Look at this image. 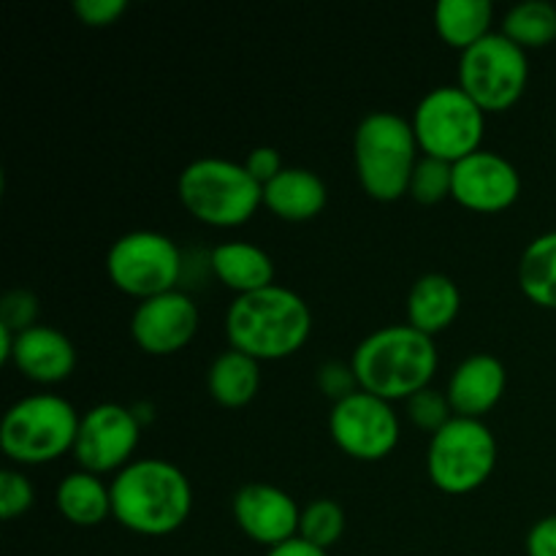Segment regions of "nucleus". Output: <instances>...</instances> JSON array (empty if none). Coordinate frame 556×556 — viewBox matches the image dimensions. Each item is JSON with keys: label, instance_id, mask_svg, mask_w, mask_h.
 Returning <instances> with one entry per match:
<instances>
[{"label": "nucleus", "instance_id": "1", "mask_svg": "<svg viewBox=\"0 0 556 556\" xmlns=\"http://www.w3.org/2000/svg\"><path fill=\"white\" fill-rule=\"evenodd\" d=\"M112 516L136 535H172L188 521L193 489L174 462L161 456L134 459L109 483Z\"/></svg>", "mask_w": 556, "mask_h": 556}, {"label": "nucleus", "instance_id": "2", "mask_svg": "<svg viewBox=\"0 0 556 556\" xmlns=\"http://www.w3.org/2000/svg\"><path fill=\"white\" fill-rule=\"evenodd\" d=\"M438 364L434 337L413 329L410 324L380 326L369 331L351 356L358 389L386 402L410 400L413 394L432 386Z\"/></svg>", "mask_w": 556, "mask_h": 556}, {"label": "nucleus", "instance_id": "3", "mask_svg": "<svg viewBox=\"0 0 556 556\" xmlns=\"http://www.w3.org/2000/svg\"><path fill=\"white\" fill-rule=\"evenodd\" d=\"M313 331V313L296 291L269 286L261 291L233 296L226 313V337L233 351L255 362H275L293 356Z\"/></svg>", "mask_w": 556, "mask_h": 556}, {"label": "nucleus", "instance_id": "4", "mask_svg": "<svg viewBox=\"0 0 556 556\" xmlns=\"http://www.w3.org/2000/svg\"><path fill=\"white\" fill-rule=\"evenodd\" d=\"M177 193L195 220L215 228H237L264 204V185L255 182L244 163L204 155L190 161L177 179Z\"/></svg>", "mask_w": 556, "mask_h": 556}, {"label": "nucleus", "instance_id": "5", "mask_svg": "<svg viewBox=\"0 0 556 556\" xmlns=\"http://www.w3.org/2000/svg\"><path fill=\"white\" fill-rule=\"evenodd\" d=\"M418 152L413 123L396 112H369L353 136L358 182L375 201H396L410 190Z\"/></svg>", "mask_w": 556, "mask_h": 556}, {"label": "nucleus", "instance_id": "6", "mask_svg": "<svg viewBox=\"0 0 556 556\" xmlns=\"http://www.w3.org/2000/svg\"><path fill=\"white\" fill-rule=\"evenodd\" d=\"M79 413L60 394L16 400L0 421V451L16 465H47L74 451Z\"/></svg>", "mask_w": 556, "mask_h": 556}, {"label": "nucleus", "instance_id": "7", "mask_svg": "<svg viewBox=\"0 0 556 556\" xmlns=\"http://www.w3.org/2000/svg\"><path fill=\"white\" fill-rule=\"evenodd\" d=\"M410 123L424 155L456 163L481 150L486 112L459 85H440L418 101Z\"/></svg>", "mask_w": 556, "mask_h": 556}, {"label": "nucleus", "instance_id": "8", "mask_svg": "<svg viewBox=\"0 0 556 556\" xmlns=\"http://www.w3.org/2000/svg\"><path fill=\"white\" fill-rule=\"evenodd\" d=\"M497 465V438L481 418L454 416L429 438V481L445 494H470Z\"/></svg>", "mask_w": 556, "mask_h": 556}, {"label": "nucleus", "instance_id": "9", "mask_svg": "<svg viewBox=\"0 0 556 556\" xmlns=\"http://www.w3.org/2000/svg\"><path fill=\"white\" fill-rule=\"evenodd\" d=\"M527 79V49L510 41L503 30L483 36L459 58V87L483 112H505L514 106L525 96Z\"/></svg>", "mask_w": 556, "mask_h": 556}, {"label": "nucleus", "instance_id": "10", "mask_svg": "<svg viewBox=\"0 0 556 556\" xmlns=\"http://www.w3.org/2000/svg\"><path fill=\"white\" fill-rule=\"evenodd\" d=\"M109 280L139 302L174 291L182 280V250L172 237L150 228L114 239L106 253Z\"/></svg>", "mask_w": 556, "mask_h": 556}, {"label": "nucleus", "instance_id": "11", "mask_svg": "<svg viewBox=\"0 0 556 556\" xmlns=\"http://www.w3.org/2000/svg\"><path fill=\"white\" fill-rule=\"evenodd\" d=\"M329 432L342 454L358 462H380L400 443V416L391 402L356 389L334 402Z\"/></svg>", "mask_w": 556, "mask_h": 556}, {"label": "nucleus", "instance_id": "12", "mask_svg": "<svg viewBox=\"0 0 556 556\" xmlns=\"http://www.w3.org/2000/svg\"><path fill=\"white\" fill-rule=\"evenodd\" d=\"M141 438V421L134 407L117 402H101L79 418V432L74 443V459L81 470L117 476L128 467Z\"/></svg>", "mask_w": 556, "mask_h": 556}, {"label": "nucleus", "instance_id": "13", "mask_svg": "<svg viewBox=\"0 0 556 556\" xmlns=\"http://www.w3.org/2000/svg\"><path fill=\"white\" fill-rule=\"evenodd\" d=\"M199 320V307L190 293L174 288L136 304L130 315V337L150 356H172L193 340Z\"/></svg>", "mask_w": 556, "mask_h": 556}, {"label": "nucleus", "instance_id": "14", "mask_svg": "<svg viewBox=\"0 0 556 556\" xmlns=\"http://www.w3.org/2000/svg\"><path fill=\"white\" fill-rule=\"evenodd\" d=\"M521 193V174L500 152L478 150L454 163L451 199L472 212H503Z\"/></svg>", "mask_w": 556, "mask_h": 556}, {"label": "nucleus", "instance_id": "15", "mask_svg": "<svg viewBox=\"0 0 556 556\" xmlns=\"http://www.w3.org/2000/svg\"><path fill=\"white\" fill-rule=\"evenodd\" d=\"M231 510L239 530L266 548L280 546L299 535L302 508L291 494L271 483H248L239 489L231 500Z\"/></svg>", "mask_w": 556, "mask_h": 556}, {"label": "nucleus", "instance_id": "16", "mask_svg": "<svg viewBox=\"0 0 556 556\" xmlns=\"http://www.w3.org/2000/svg\"><path fill=\"white\" fill-rule=\"evenodd\" d=\"M505 383H508V372L497 356L472 353L451 372L445 394L456 416L481 418L503 400Z\"/></svg>", "mask_w": 556, "mask_h": 556}, {"label": "nucleus", "instance_id": "17", "mask_svg": "<svg viewBox=\"0 0 556 556\" xmlns=\"http://www.w3.org/2000/svg\"><path fill=\"white\" fill-rule=\"evenodd\" d=\"M11 364L36 383H60L76 367V348L60 329L38 324L16 334Z\"/></svg>", "mask_w": 556, "mask_h": 556}, {"label": "nucleus", "instance_id": "18", "mask_svg": "<svg viewBox=\"0 0 556 556\" xmlns=\"http://www.w3.org/2000/svg\"><path fill=\"white\" fill-rule=\"evenodd\" d=\"M329 201L326 182L302 166H286L269 185H264V206L288 223L313 220Z\"/></svg>", "mask_w": 556, "mask_h": 556}, {"label": "nucleus", "instance_id": "19", "mask_svg": "<svg viewBox=\"0 0 556 556\" xmlns=\"http://www.w3.org/2000/svg\"><path fill=\"white\" fill-rule=\"evenodd\" d=\"M462 309V293L443 271H427L407 293V324L434 337L448 329Z\"/></svg>", "mask_w": 556, "mask_h": 556}, {"label": "nucleus", "instance_id": "20", "mask_svg": "<svg viewBox=\"0 0 556 556\" xmlns=\"http://www.w3.org/2000/svg\"><path fill=\"white\" fill-rule=\"evenodd\" d=\"M212 271L237 296L275 286V261L253 242H223L210 253Z\"/></svg>", "mask_w": 556, "mask_h": 556}, {"label": "nucleus", "instance_id": "21", "mask_svg": "<svg viewBox=\"0 0 556 556\" xmlns=\"http://www.w3.org/2000/svg\"><path fill=\"white\" fill-rule=\"evenodd\" d=\"M54 505L71 525L98 527L112 516V489L96 472L74 470L54 489Z\"/></svg>", "mask_w": 556, "mask_h": 556}, {"label": "nucleus", "instance_id": "22", "mask_svg": "<svg viewBox=\"0 0 556 556\" xmlns=\"http://www.w3.org/2000/svg\"><path fill=\"white\" fill-rule=\"evenodd\" d=\"M210 396L223 407H244L261 389V362L242 351L228 348L210 364L206 372Z\"/></svg>", "mask_w": 556, "mask_h": 556}, {"label": "nucleus", "instance_id": "23", "mask_svg": "<svg viewBox=\"0 0 556 556\" xmlns=\"http://www.w3.org/2000/svg\"><path fill=\"white\" fill-rule=\"evenodd\" d=\"M492 0H440L434 5V27L440 38L462 52L492 33Z\"/></svg>", "mask_w": 556, "mask_h": 556}, {"label": "nucleus", "instance_id": "24", "mask_svg": "<svg viewBox=\"0 0 556 556\" xmlns=\"http://www.w3.org/2000/svg\"><path fill=\"white\" fill-rule=\"evenodd\" d=\"M519 288L532 304L556 309V231L532 239L519 261Z\"/></svg>", "mask_w": 556, "mask_h": 556}, {"label": "nucleus", "instance_id": "25", "mask_svg": "<svg viewBox=\"0 0 556 556\" xmlns=\"http://www.w3.org/2000/svg\"><path fill=\"white\" fill-rule=\"evenodd\" d=\"M503 33L521 49H541L556 38V5L548 0H525L505 14Z\"/></svg>", "mask_w": 556, "mask_h": 556}, {"label": "nucleus", "instance_id": "26", "mask_svg": "<svg viewBox=\"0 0 556 556\" xmlns=\"http://www.w3.org/2000/svg\"><path fill=\"white\" fill-rule=\"evenodd\" d=\"M345 532V510L337 500L318 497L307 503L299 516V538H304L313 546L329 552Z\"/></svg>", "mask_w": 556, "mask_h": 556}, {"label": "nucleus", "instance_id": "27", "mask_svg": "<svg viewBox=\"0 0 556 556\" xmlns=\"http://www.w3.org/2000/svg\"><path fill=\"white\" fill-rule=\"evenodd\" d=\"M454 190V163L440 161V157L421 155L416 163V172L410 177V190L407 193L424 206L440 204L448 199Z\"/></svg>", "mask_w": 556, "mask_h": 556}, {"label": "nucleus", "instance_id": "28", "mask_svg": "<svg viewBox=\"0 0 556 556\" xmlns=\"http://www.w3.org/2000/svg\"><path fill=\"white\" fill-rule=\"evenodd\" d=\"M405 402H407V416H410V421L429 434L443 429L445 424L456 416L454 407H451L448 402V394H445V391L432 389V386H427V389H421L418 394H413L410 400Z\"/></svg>", "mask_w": 556, "mask_h": 556}, {"label": "nucleus", "instance_id": "29", "mask_svg": "<svg viewBox=\"0 0 556 556\" xmlns=\"http://www.w3.org/2000/svg\"><path fill=\"white\" fill-rule=\"evenodd\" d=\"M33 500H36V489L25 472L14 470V467L0 470V516L5 521L30 510Z\"/></svg>", "mask_w": 556, "mask_h": 556}, {"label": "nucleus", "instance_id": "30", "mask_svg": "<svg viewBox=\"0 0 556 556\" xmlns=\"http://www.w3.org/2000/svg\"><path fill=\"white\" fill-rule=\"evenodd\" d=\"M0 326L11 329L14 334L38 326V296L25 291V288H14L0 299Z\"/></svg>", "mask_w": 556, "mask_h": 556}, {"label": "nucleus", "instance_id": "31", "mask_svg": "<svg viewBox=\"0 0 556 556\" xmlns=\"http://www.w3.org/2000/svg\"><path fill=\"white\" fill-rule=\"evenodd\" d=\"M318 386L324 394L342 400V396L353 394L358 389V380L353 375V367L345 362H329L318 369Z\"/></svg>", "mask_w": 556, "mask_h": 556}, {"label": "nucleus", "instance_id": "32", "mask_svg": "<svg viewBox=\"0 0 556 556\" xmlns=\"http://www.w3.org/2000/svg\"><path fill=\"white\" fill-rule=\"evenodd\" d=\"M128 3L125 0H76L74 11L85 25L106 27L125 14Z\"/></svg>", "mask_w": 556, "mask_h": 556}, {"label": "nucleus", "instance_id": "33", "mask_svg": "<svg viewBox=\"0 0 556 556\" xmlns=\"http://www.w3.org/2000/svg\"><path fill=\"white\" fill-rule=\"evenodd\" d=\"M244 168L250 172V177L261 185H269L277 174L282 172V155L275 150V147H255L250 150V155L244 157Z\"/></svg>", "mask_w": 556, "mask_h": 556}, {"label": "nucleus", "instance_id": "34", "mask_svg": "<svg viewBox=\"0 0 556 556\" xmlns=\"http://www.w3.org/2000/svg\"><path fill=\"white\" fill-rule=\"evenodd\" d=\"M527 556H556V514L535 521L527 535Z\"/></svg>", "mask_w": 556, "mask_h": 556}, {"label": "nucleus", "instance_id": "35", "mask_svg": "<svg viewBox=\"0 0 556 556\" xmlns=\"http://www.w3.org/2000/svg\"><path fill=\"white\" fill-rule=\"evenodd\" d=\"M266 556H329V552H324V548L313 546V543H307L304 538H291V541L280 543V546L269 548Z\"/></svg>", "mask_w": 556, "mask_h": 556}, {"label": "nucleus", "instance_id": "36", "mask_svg": "<svg viewBox=\"0 0 556 556\" xmlns=\"http://www.w3.org/2000/svg\"><path fill=\"white\" fill-rule=\"evenodd\" d=\"M14 342H16L14 331L5 329V326H0V362L11 364V353H14Z\"/></svg>", "mask_w": 556, "mask_h": 556}]
</instances>
